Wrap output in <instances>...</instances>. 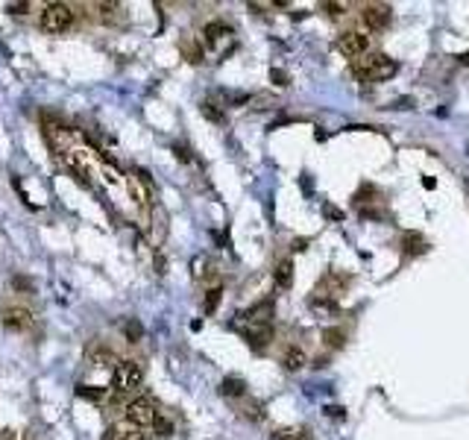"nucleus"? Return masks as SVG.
I'll return each mask as SVG.
<instances>
[{"label": "nucleus", "instance_id": "obj_1", "mask_svg": "<svg viewBox=\"0 0 469 440\" xmlns=\"http://www.w3.org/2000/svg\"><path fill=\"white\" fill-rule=\"evenodd\" d=\"M352 71L358 80H369V82H385L390 80L393 73H396V62L387 59L385 53H369V56H361L352 62Z\"/></svg>", "mask_w": 469, "mask_h": 440}, {"label": "nucleus", "instance_id": "obj_2", "mask_svg": "<svg viewBox=\"0 0 469 440\" xmlns=\"http://www.w3.org/2000/svg\"><path fill=\"white\" fill-rule=\"evenodd\" d=\"M141 382H144V373L138 361H118V367L112 370V390L118 396H127L132 390H138Z\"/></svg>", "mask_w": 469, "mask_h": 440}, {"label": "nucleus", "instance_id": "obj_3", "mask_svg": "<svg viewBox=\"0 0 469 440\" xmlns=\"http://www.w3.org/2000/svg\"><path fill=\"white\" fill-rule=\"evenodd\" d=\"M39 24H42V30H44V33L59 35V33L71 30V24H73V12H71V6H68V3H47V6L42 9Z\"/></svg>", "mask_w": 469, "mask_h": 440}, {"label": "nucleus", "instance_id": "obj_4", "mask_svg": "<svg viewBox=\"0 0 469 440\" xmlns=\"http://www.w3.org/2000/svg\"><path fill=\"white\" fill-rule=\"evenodd\" d=\"M156 417H158V411H156V405L147 396H141V399H132L129 405H127V420L135 425V429H153V423H156Z\"/></svg>", "mask_w": 469, "mask_h": 440}, {"label": "nucleus", "instance_id": "obj_5", "mask_svg": "<svg viewBox=\"0 0 469 440\" xmlns=\"http://www.w3.org/2000/svg\"><path fill=\"white\" fill-rule=\"evenodd\" d=\"M338 51L347 56V59H361V56H367V51H369V35L361 33V30L343 33L340 39H338Z\"/></svg>", "mask_w": 469, "mask_h": 440}, {"label": "nucleus", "instance_id": "obj_6", "mask_svg": "<svg viewBox=\"0 0 469 440\" xmlns=\"http://www.w3.org/2000/svg\"><path fill=\"white\" fill-rule=\"evenodd\" d=\"M127 182V188L132 194V200L144 205V203H153V185H150V174H144V170H132V174L123 176Z\"/></svg>", "mask_w": 469, "mask_h": 440}, {"label": "nucleus", "instance_id": "obj_7", "mask_svg": "<svg viewBox=\"0 0 469 440\" xmlns=\"http://www.w3.org/2000/svg\"><path fill=\"white\" fill-rule=\"evenodd\" d=\"M270 320H273V302L264 300V302H258L252 305V309H246L238 314V326H270Z\"/></svg>", "mask_w": 469, "mask_h": 440}, {"label": "nucleus", "instance_id": "obj_8", "mask_svg": "<svg viewBox=\"0 0 469 440\" xmlns=\"http://www.w3.org/2000/svg\"><path fill=\"white\" fill-rule=\"evenodd\" d=\"M0 323H3L6 332H27L33 326V311L30 309H21V305H12L0 314Z\"/></svg>", "mask_w": 469, "mask_h": 440}, {"label": "nucleus", "instance_id": "obj_9", "mask_svg": "<svg viewBox=\"0 0 469 440\" xmlns=\"http://www.w3.org/2000/svg\"><path fill=\"white\" fill-rule=\"evenodd\" d=\"M361 21H364V27L367 30H387V24H390V6L385 3H367L361 9Z\"/></svg>", "mask_w": 469, "mask_h": 440}, {"label": "nucleus", "instance_id": "obj_10", "mask_svg": "<svg viewBox=\"0 0 469 440\" xmlns=\"http://www.w3.org/2000/svg\"><path fill=\"white\" fill-rule=\"evenodd\" d=\"M85 361H89L91 367H118V358H115V352L109 349V347H100V344H91L89 349H85Z\"/></svg>", "mask_w": 469, "mask_h": 440}, {"label": "nucleus", "instance_id": "obj_11", "mask_svg": "<svg viewBox=\"0 0 469 440\" xmlns=\"http://www.w3.org/2000/svg\"><path fill=\"white\" fill-rule=\"evenodd\" d=\"M243 338L250 340L252 349H264L270 344V338H273V329L270 326H243Z\"/></svg>", "mask_w": 469, "mask_h": 440}, {"label": "nucleus", "instance_id": "obj_12", "mask_svg": "<svg viewBox=\"0 0 469 440\" xmlns=\"http://www.w3.org/2000/svg\"><path fill=\"white\" fill-rule=\"evenodd\" d=\"M305 364H308V356H305V349H300V347H288L285 356H282V367H285L288 373H300Z\"/></svg>", "mask_w": 469, "mask_h": 440}, {"label": "nucleus", "instance_id": "obj_13", "mask_svg": "<svg viewBox=\"0 0 469 440\" xmlns=\"http://www.w3.org/2000/svg\"><path fill=\"white\" fill-rule=\"evenodd\" d=\"M203 35H205V44L217 47V42H223L226 35H232V27H229V24H223V21H212V24H205Z\"/></svg>", "mask_w": 469, "mask_h": 440}, {"label": "nucleus", "instance_id": "obj_14", "mask_svg": "<svg viewBox=\"0 0 469 440\" xmlns=\"http://www.w3.org/2000/svg\"><path fill=\"white\" fill-rule=\"evenodd\" d=\"M220 394L229 396V399H238V396L246 394V382H243V378H238V376H226L223 382H220Z\"/></svg>", "mask_w": 469, "mask_h": 440}, {"label": "nucleus", "instance_id": "obj_15", "mask_svg": "<svg viewBox=\"0 0 469 440\" xmlns=\"http://www.w3.org/2000/svg\"><path fill=\"white\" fill-rule=\"evenodd\" d=\"M273 282H276V288H282V291H288V288L293 285V264H291L288 259L276 264V271H273Z\"/></svg>", "mask_w": 469, "mask_h": 440}, {"label": "nucleus", "instance_id": "obj_16", "mask_svg": "<svg viewBox=\"0 0 469 440\" xmlns=\"http://www.w3.org/2000/svg\"><path fill=\"white\" fill-rule=\"evenodd\" d=\"M77 396L89 399V402H103V399L109 396V390H106V387H97V385H80V387H77Z\"/></svg>", "mask_w": 469, "mask_h": 440}, {"label": "nucleus", "instance_id": "obj_17", "mask_svg": "<svg viewBox=\"0 0 469 440\" xmlns=\"http://www.w3.org/2000/svg\"><path fill=\"white\" fill-rule=\"evenodd\" d=\"M270 440H314L308 429H276Z\"/></svg>", "mask_w": 469, "mask_h": 440}, {"label": "nucleus", "instance_id": "obj_18", "mask_svg": "<svg viewBox=\"0 0 469 440\" xmlns=\"http://www.w3.org/2000/svg\"><path fill=\"white\" fill-rule=\"evenodd\" d=\"M123 338H127L129 344H138V340L144 338V326H141V320H135V317H129V320L123 323Z\"/></svg>", "mask_w": 469, "mask_h": 440}, {"label": "nucleus", "instance_id": "obj_19", "mask_svg": "<svg viewBox=\"0 0 469 440\" xmlns=\"http://www.w3.org/2000/svg\"><path fill=\"white\" fill-rule=\"evenodd\" d=\"M200 112H203V118H208V120H212V124H223V120H226L223 109H220V106H214L212 100H205V103L200 106Z\"/></svg>", "mask_w": 469, "mask_h": 440}, {"label": "nucleus", "instance_id": "obj_20", "mask_svg": "<svg viewBox=\"0 0 469 440\" xmlns=\"http://www.w3.org/2000/svg\"><path fill=\"white\" fill-rule=\"evenodd\" d=\"M220 300H223V288H208L205 291V314H214L217 311V305H220Z\"/></svg>", "mask_w": 469, "mask_h": 440}, {"label": "nucleus", "instance_id": "obj_21", "mask_svg": "<svg viewBox=\"0 0 469 440\" xmlns=\"http://www.w3.org/2000/svg\"><path fill=\"white\" fill-rule=\"evenodd\" d=\"M153 432H156V437H170L174 434V423H170L165 414H158L156 423H153Z\"/></svg>", "mask_w": 469, "mask_h": 440}, {"label": "nucleus", "instance_id": "obj_22", "mask_svg": "<svg viewBox=\"0 0 469 440\" xmlns=\"http://www.w3.org/2000/svg\"><path fill=\"white\" fill-rule=\"evenodd\" d=\"M323 338H326V344H329V347H335V349H338V347H343V340H347V335H343L340 329H335V326L326 329Z\"/></svg>", "mask_w": 469, "mask_h": 440}, {"label": "nucleus", "instance_id": "obj_23", "mask_svg": "<svg viewBox=\"0 0 469 440\" xmlns=\"http://www.w3.org/2000/svg\"><path fill=\"white\" fill-rule=\"evenodd\" d=\"M270 80H273L276 85H282V89H285V85H291V77H288V73L282 71V68H273V71H270Z\"/></svg>", "mask_w": 469, "mask_h": 440}, {"label": "nucleus", "instance_id": "obj_24", "mask_svg": "<svg viewBox=\"0 0 469 440\" xmlns=\"http://www.w3.org/2000/svg\"><path fill=\"white\" fill-rule=\"evenodd\" d=\"M118 440H147V434H144L141 429H135V425H132V429H123V434H120Z\"/></svg>", "mask_w": 469, "mask_h": 440}, {"label": "nucleus", "instance_id": "obj_25", "mask_svg": "<svg viewBox=\"0 0 469 440\" xmlns=\"http://www.w3.org/2000/svg\"><path fill=\"white\" fill-rule=\"evenodd\" d=\"M203 267H205V259H203V255H196V259L191 262V273H194V276H203V273H205Z\"/></svg>", "mask_w": 469, "mask_h": 440}, {"label": "nucleus", "instance_id": "obj_26", "mask_svg": "<svg viewBox=\"0 0 469 440\" xmlns=\"http://www.w3.org/2000/svg\"><path fill=\"white\" fill-rule=\"evenodd\" d=\"M243 414H246V417H250V420H261V417H264V414H261V405H258V402H252V405L246 408Z\"/></svg>", "mask_w": 469, "mask_h": 440}, {"label": "nucleus", "instance_id": "obj_27", "mask_svg": "<svg viewBox=\"0 0 469 440\" xmlns=\"http://www.w3.org/2000/svg\"><path fill=\"white\" fill-rule=\"evenodd\" d=\"M27 9H30V3H6V12H9V15H24Z\"/></svg>", "mask_w": 469, "mask_h": 440}, {"label": "nucleus", "instance_id": "obj_28", "mask_svg": "<svg viewBox=\"0 0 469 440\" xmlns=\"http://www.w3.org/2000/svg\"><path fill=\"white\" fill-rule=\"evenodd\" d=\"M323 9L329 12V15H343V12H347V3H323Z\"/></svg>", "mask_w": 469, "mask_h": 440}, {"label": "nucleus", "instance_id": "obj_29", "mask_svg": "<svg viewBox=\"0 0 469 440\" xmlns=\"http://www.w3.org/2000/svg\"><path fill=\"white\" fill-rule=\"evenodd\" d=\"M174 153L179 162H191V153H188V147H182V144H174Z\"/></svg>", "mask_w": 469, "mask_h": 440}, {"label": "nucleus", "instance_id": "obj_30", "mask_svg": "<svg viewBox=\"0 0 469 440\" xmlns=\"http://www.w3.org/2000/svg\"><path fill=\"white\" fill-rule=\"evenodd\" d=\"M326 414H329L331 420H347V411L338 408V405H329V408H326Z\"/></svg>", "mask_w": 469, "mask_h": 440}, {"label": "nucleus", "instance_id": "obj_31", "mask_svg": "<svg viewBox=\"0 0 469 440\" xmlns=\"http://www.w3.org/2000/svg\"><path fill=\"white\" fill-rule=\"evenodd\" d=\"M12 285H15L18 291H33V282H30V279H24V276H15V279H12Z\"/></svg>", "mask_w": 469, "mask_h": 440}, {"label": "nucleus", "instance_id": "obj_32", "mask_svg": "<svg viewBox=\"0 0 469 440\" xmlns=\"http://www.w3.org/2000/svg\"><path fill=\"white\" fill-rule=\"evenodd\" d=\"M326 214H329L331 220H340V217H343V212H338V209H331V205H326Z\"/></svg>", "mask_w": 469, "mask_h": 440}, {"label": "nucleus", "instance_id": "obj_33", "mask_svg": "<svg viewBox=\"0 0 469 440\" xmlns=\"http://www.w3.org/2000/svg\"><path fill=\"white\" fill-rule=\"evenodd\" d=\"M293 250H300V253H302V250H308V241H305V238H300V241H293Z\"/></svg>", "mask_w": 469, "mask_h": 440}, {"label": "nucleus", "instance_id": "obj_34", "mask_svg": "<svg viewBox=\"0 0 469 440\" xmlns=\"http://www.w3.org/2000/svg\"><path fill=\"white\" fill-rule=\"evenodd\" d=\"M458 62H461L463 68H469V53H463V56H458Z\"/></svg>", "mask_w": 469, "mask_h": 440}, {"label": "nucleus", "instance_id": "obj_35", "mask_svg": "<svg viewBox=\"0 0 469 440\" xmlns=\"http://www.w3.org/2000/svg\"><path fill=\"white\" fill-rule=\"evenodd\" d=\"M466 191H469V185H466Z\"/></svg>", "mask_w": 469, "mask_h": 440}]
</instances>
